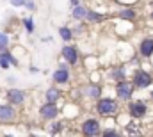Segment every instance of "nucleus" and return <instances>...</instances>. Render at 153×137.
I'll return each mask as SVG.
<instances>
[{
    "label": "nucleus",
    "mask_w": 153,
    "mask_h": 137,
    "mask_svg": "<svg viewBox=\"0 0 153 137\" xmlns=\"http://www.w3.org/2000/svg\"><path fill=\"white\" fill-rule=\"evenodd\" d=\"M116 93H117L119 100H126V102H128V100L132 98L134 86L128 84V82H125V80H121V82H117V86H116Z\"/></svg>",
    "instance_id": "7ed1b4c3"
},
{
    "label": "nucleus",
    "mask_w": 153,
    "mask_h": 137,
    "mask_svg": "<svg viewBox=\"0 0 153 137\" xmlns=\"http://www.w3.org/2000/svg\"><path fill=\"white\" fill-rule=\"evenodd\" d=\"M39 68H36V66H30V73H38Z\"/></svg>",
    "instance_id": "bb28decb"
},
{
    "label": "nucleus",
    "mask_w": 153,
    "mask_h": 137,
    "mask_svg": "<svg viewBox=\"0 0 153 137\" xmlns=\"http://www.w3.org/2000/svg\"><path fill=\"white\" fill-rule=\"evenodd\" d=\"M82 134L84 136H100L102 130H100V123L96 119H85L82 123Z\"/></svg>",
    "instance_id": "39448f33"
},
{
    "label": "nucleus",
    "mask_w": 153,
    "mask_h": 137,
    "mask_svg": "<svg viewBox=\"0 0 153 137\" xmlns=\"http://www.w3.org/2000/svg\"><path fill=\"white\" fill-rule=\"evenodd\" d=\"M4 54H5V57H7V59H9V61H11V64H13V66H18V61H16V59H14V55H13V54H11V52H9V50H5V52H4Z\"/></svg>",
    "instance_id": "5701e85b"
},
{
    "label": "nucleus",
    "mask_w": 153,
    "mask_h": 137,
    "mask_svg": "<svg viewBox=\"0 0 153 137\" xmlns=\"http://www.w3.org/2000/svg\"><path fill=\"white\" fill-rule=\"evenodd\" d=\"M14 116H16V112H14V109H13L11 105H0V121H2V123L13 121Z\"/></svg>",
    "instance_id": "9b49d317"
},
{
    "label": "nucleus",
    "mask_w": 153,
    "mask_h": 137,
    "mask_svg": "<svg viewBox=\"0 0 153 137\" xmlns=\"http://www.w3.org/2000/svg\"><path fill=\"white\" fill-rule=\"evenodd\" d=\"M152 18H153V13H152Z\"/></svg>",
    "instance_id": "c85d7f7f"
},
{
    "label": "nucleus",
    "mask_w": 153,
    "mask_h": 137,
    "mask_svg": "<svg viewBox=\"0 0 153 137\" xmlns=\"http://www.w3.org/2000/svg\"><path fill=\"white\" fill-rule=\"evenodd\" d=\"M11 2V5H14V7H23L25 4H27V0H9Z\"/></svg>",
    "instance_id": "b1692460"
},
{
    "label": "nucleus",
    "mask_w": 153,
    "mask_h": 137,
    "mask_svg": "<svg viewBox=\"0 0 153 137\" xmlns=\"http://www.w3.org/2000/svg\"><path fill=\"white\" fill-rule=\"evenodd\" d=\"M25 5H27V9H29V11H36V4H34L32 0H27V4H25Z\"/></svg>",
    "instance_id": "393cba45"
},
{
    "label": "nucleus",
    "mask_w": 153,
    "mask_h": 137,
    "mask_svg": "<svg viewBox=\"0 0 153 137\" xmlns=\"http://www.w3.org/2000/svg\"><path fill=\"white\" fill-rule=\"evenodd\" d=\"M7 45H9V37L5 34H0V52H5Z\"/></svg>",
    "instance_id": "aec40b11"
},
{
    "label": "nucleus",
    "mask_w": 153,
    "mask_h": 137,
    "mask_svg": "<svg viewBox=\"0 0 153 137\" xmlns=\"http://www.w3.org/2000/svg\"><path fill=\"white\" fill-rule=\"evenodd\" d=\"M152 98H153V93H152Z\"/></svg>",
    "instance_id": "cd10ccee"
},
{
    "label": "nucleus",
    "mask_w": 153,
    "mask_h": 137,
    "mask_svg": "<svg viewBox=\"0 0 153 137\" xmlns=\"http://www.w3.org/2000/svg\"><path fill=\"white\" fill-rule=\"evenodd\" d=\"M139 52H141V55H143V57H146V59H150V57H152V55H153V37H144V39L141 41Z\"/></svg>",
    "instance_id": "9d476101"
},
{
    "label": "nucleus",
    "mask_w": 153,
    "mask_h": 137,
    "mask_svg": "<svg viewBox=\"0 0 153 137\" xmlns=\"http://www.w3.org/2000/svg\"><path fill=\"white\" fill-rule=\"evenodd\" d=\"M85 93H87V96H91V98H100V96H102V87L96 86V84H89Z\"/></svg>",
    "instance_id": "ddd939ff"
},
{
    "label": "nucleus",
    "mask_w": 153,
    "mask_h": 137,
    "mask_svg": "<svg viewBox=\"0 0 153 137\" xmlns=\"http://www.w3.org/2000/svg\"><path fill=\"white\" fill-rule=\"evenodd\" d=\"M62 57L66 59V63L68 64H76L78 63V50H76V46H71V45H68V46H64L62 48Z\"/></svg>",
    "instance_id": "0eeeda50"
},
{
    "label": "nucleus",
    "mask_w": 153,
    "mask_h": 137,
    "mask_svg": "<svg viewBox=\"0 0 153 137\" xmlns=\"http://www.w3.org/2000/svg\"><path fill=\"white\" fill-rule=\"evenodd\" d=\"M39 114H41V118H45V119H53V118H57L59 109H57L55 102H46L41 109H39Z\"/></svg>",
    "instance_id": "423d86ee"
},
{
    "label": "nucleus",
    "mask_w": 153,
    "mask_h": 137,
    "mask_svg": "<svg viewBox=\"0 0 153 137\" xmlns=\"http://www.w3.org/2000/svg\"><path fill=\"white\" fill-rule=\"evenodd\" d=\"M68 80H70L68 64H61L59 69H55V73H53V82L55 84H68Z\"/></svg>",
    "instance_id": "6e6552de"
},
{
    "label": "nucleus",
    "mask_w": 153,
    "mask_h": 137,
    "mask_svg": "<svg viewBox=\"0 0 153 137\" xmlns=\"http://www.w3.org/2000/svg\"><path fill=\"white\" fill-rule=\"evenodd\" d=\"M146 112H148V107H146V103L144 102L137 100V102H130L128 103V114H130L132 118H143Z\"/></svg>",
    "instance_id": "20e7f679"
},
{
    "label": "nucleus",
    "mask_w": 153,
    "mask_h": 137,
    "mask_svg": "<svg viewBox=\"0 0 153 137\" xmlns=\"http://www.w3.org/2000/svg\"><path fill=\"white\" fill-rule=\"evenodd\" d=\"M87 11H89V9H85L84 5L78 4V5L73 7V13H71V14H73L75 20H85V18H87Z\"/></svg>",
    "instance_id": "f8f14e48"
},
{
    "label": "nucleus",
    "mask_w": 153,
    "mask_h": 137,
    "mask_svg": "<svg viewBox=\"0 0 153 137\" xmlns=\"http://www.w3.org/2000/svg\"><path fill=\"white\" fill-rule=\"evenodd\" d=\"M150 84H153V78H152V75H150L148 71L137 69V71L134 73V86H135V87L144 89V87H148Z\"/></svg>",
    "instance_id": "f03ea898"
},
{
    "label": "nucleus",
    "mask_w": 153,
    "mask_h": 137,
    "mask_svg": "<svg viewBox=\"0 0 153 137\" xmlns=\"http://www.w3.org/2000/svg\"><path fill=\"white\" fill-rule=\"evenodd\" d=\"M70 4H71V7H75V5H78V4H80V0H71Z\"/></svg>",
    "instance_id": "a878e982"
},
{
    "label": "nucleus",
    "mask_w": 153,
    "mask_h": 137,
    "mask_svg": "<svg viewBox=\"0 0 153 137\" xmlns=\"http://www.w3.org/2000/svg\"><path fill=\"white\" fill-rule=\"evenodd\" d=\"M111 77L114 78L116 82H121V80H125V68L121 66V68H116L111 71Z\"/></svg>",
    "instance_id": "f3484780"
},
{
    "label": "nucleus",
    "mask_w": 153,
    "mask_h": 137,
    "mask_svg": "<svg viewBox=\"0 0 153 137\" xmlns=\"http://www.w3.org/2000/svg\"><path fill=\"white\" fill-rule=\"evenodd\" d=\"M7 100L13 105H22L25 102V93L20 91V89H9L7 91Z\"/></svg>",
    "instance_id": "1a4fd4ad"
},
{
    "label": "nucleus",
    "mask_w": 153,
    "mask_h": 137,
    "mask_svg": "<svg viewBox=\"0 0 153 137\" xmlns=\"http://www.w3.org/2000/svg\"><path fill=\"white\" fill-rule=\"evenodd\" d=\"M96 110L102 116H112V114L117 112V102L112 100V98H102L96 103Z\"/></svg>",
    "instance_id": "f257e3e1"
},
{
    "label": "nucleus",
    "mask_w": 153,
    "mask_h": 137,
    "mask_svg": "<svg viewBox=\"0 0 153 137\" xmlns=\"http://www.w3.org/2000/svg\"><path fill=\"white\" fill-rule=\"evenodd\" d=\"M45 96H46V102H57V100L61 98V91H59L57 87H50Z\"/></svg>",
    "instance_id": "dca6fc26"
},
{
    "label": "nucleus",
    "mask_w": 153,
    "mask_h": 137,
    "mask_svg": "<svg viewBox=\"0 0 153 137\" xmlns=\"http://www.w3.org/2000/svg\"><path fill=\"white\" fill-rule=\"evenodd\" d=\"M59 34L62 37V41H71V37H73V32H71L68 27H61V29H59Z\"/></svg>",
    "instance_id": "a211bd4d"
},
{
    "label": "nucleus",
    "mask_w": 153,
    "mask_h": 137,
    "mask_svg": "<svg viewBox=\"0 0 153 137\" xmlns=\"http://www.w3.org/2000/svg\"><path fill=\"white\" fill-rule=\"evenodd\" d=\"M102 136H103V137H116V136H119V132L114 130V128H107V130H103V132H102Z\"/></svg>",
    "instance_id": "412c9836"
},
{
    "label": "nucleus",
    "mask_w": 153,
    "mask_h": 137,
    "mask_svg": "<svg viewBox=\"0 0 153 137\" xmlns=\"http://www.w3.org/2000/svg\"><path fill=\"white\" fill-rule=\"evenodd\" d=\"M119 18H121V20L134 22V20L137 18V13H135L134 9H123V11H119Z\"/></svg>",
    "instance_id": "4468645a"
},
{
    "label": "nucleus",
    "mask_w": 153,
    "mask_h": 137,
    "mask_svg": "<svg viewBox=\"0 0 153 137\" xmlns=\"http://www.w3.org/2000/svg\"><path fill=\"white\" fill-rule=\"evenodd\" d=\"M62 128H64L62 123H53L52 128H50V132H52V134H59V132H62Z\"/></svg>",
    "instance_id": "4be33fe9"
},
{
    "label": "nucleus",
    "mask_w": 153,
    "mask_h": 137,
    "mask_svg": "<svg viewBox=\"0 0 153 137\" xmlns=\"http://www.w3.org/2000/svg\"><path fill=\"white\" fill-rule=\"evenodd\" d=\"M23 25H25V29H27L29 34L34 32V18H32V16H27V18L23 20Z\"/></svg>",
    "instance_id": "6ab92c4d"
},
{
    "label": "nucleus",
    "mask_w": 153,
    "mask_h": 137,
    "mask_svg": "<svg viewBox=\"0 0 153 137\" xmlns=\"http://www.w3.org/2000/svg\"><path fill=\"white\" fill-rule=\"evenodd\" d=\"M85 20H89L91 23H100V22L105 20V14H100L96 11H87V18Z\"/></svg>",
    "instance_id": "2eb2a0df"
}]
</instances>
